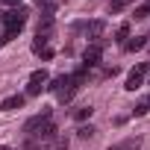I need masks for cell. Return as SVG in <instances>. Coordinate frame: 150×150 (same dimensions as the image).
<instances>
[{"label":"cell","instance_id":"12","mask_svg":"<svg viewBox=\"0 0 150 150\" xmlns=\"http://www.w3.org/2000/svg\"><path fill=\"white\" fill-rule=\"evenodd\" d=\"M44 44H47V35H38V38L33 41V50H35V53H41V50H44Z\"/></svg>","mask_w":150,"mask_h":150},{"label":"cell","instance_id":"14","mask_svg":"<svg viewBox=\"0 0 150 150\" xmlns=\"http://www.w3.org/2000/svg\"><path fill=\"white\" fill-rule=\"evenodd\" d=\"M127 3H129V0H109V9H112V12H121Z\"/></svg>","mask_w":150,"mask_h":150},{"label":"cell","instance_id":"1","mask_svg":"<svg viewBox=\"0 0 150 150\" xmlns=\"http://www.w3.org/2000/svg\"><path fill=\"white\" fill-rule=\"evenodd\" d=\"M24 24H27V9H24V6L15 9V12H9V15H6V33H3V38H6V41L15 38V35L24 30Z\"/></svg>","mask_w":150,"mask_h":150},{"label":"cell","instance_id":"7","mask_svg":"<svg viewBox=\"0 0 150 150\" xmlns=\"http://www.w3.org/2000/svg\"><path fill=\"white\" fill-rule=\"evenodd\" d=\"M50 77H47V71L41 68V71H33V77H30V83H38V86H44Z\"/></svg>","mask_w":150,"mask_h":150},{"label":"cell","instance_id":"6","mask_svg":"<svg viewBox=\"0 0 150 150\" xmlns=\"http://www.w3.org/2000/svg\"><path fill=\"white\" fill-rule=\"evenodd\" d=\"M106 30V24L103 21H91L88 24V38H100V33Z\"/></svg>","mask_w":150,"mask_h":150},{"label":"cell","instance_id":"5","mask_svg":"<svg viewBox=\"0 0 150 150\" xmlns=\"http://www.w3.org/2000/svg\"><path fill=\"white\" fill-rule=\"evenodd\" d=\"M144 44H147V35H135V38H129V41H127L124 47H127L129 53H135V50H141Z\"/></svg>","mask_w":150,"mask_h":150},{"label":"cell","instance_id":"10","mask_svg":"<svg viewBox=\"0 0 150 150\" xmlns=\"http://www.w3.org/2000/svg\"><path fill=\"white\" fill-rule=\"evenodd\" d=\"M94 132H97V129H94L91 124H88V127H80V129H77V135H80V138H91Z\"/></svg>","mask_w":150,"mask_h":150},{"label":"cell","instance_id":"2","mask_svg":"<svg viewBox=\"0 0 150 150\" xmlns=\"http://www.w3.org/2000/svg\"><path fill=\"white\" fill-rule=\"evenodd\" d=\"M147 71H150V62H138V65L129 71V77H127L124 88H127V91H135V88H141V83H144V77H147Z\"/></svg>","mask_w":150,"mask_h":150},{"label":"cell","instance_id":"19","mask_svg":"<svg viewBox=\"0 0 150 150\" xmlns=\"http://www.w3.org/2000/svg\"><path fill=\"white\" fill-rule=\"evenodd\" d=\"M109 150H124V147H109Z\"/></svg>","mask_w":150,"mask_h":150},{"label":"cell","instance_id":"20","mask_svg":"<svg viewBox=\"0 0 150 150\" xmlns=\"http://www.w3.org/2000/svg\"><path fill=\"white\" fill-rule=\"evenodd\" d=\"M0 150H9V147H3V144H0Z\"/></svg>","mask_w":150,"mask_h":150},{"label":"cell","instance_id":"16","mask_svg":"<svg viewBox=\"0 0 150 150\" xmlns=\"http://www.w3.org/2000/svg\"><path fill=\"white\" fill-rule=\"evenodd\" d=\"M3 6H15V9H21V0H0Z\"/></svg>","mask_w":150,"mask_h":150},{"label":"cell","instance_id":"21","mask_svg":"<svg viewBox=\"0 0 150 150\" xmlns=\"http://www.w3.org/2000/svg\"><path fill=\"white\" fill-rule=\"evenodd\" d=\"M147 38H150V35H147Z\"/></svg>","mask_w":150,"mask_h":150},{"label":"cell","instance_id":"18","mask_svg":"<svg viewBox=\"0 0 150 150\" xmlns=\"http://www.w3.org/2000/svg\"><path fill=\"white\" fill-rule=\"evenodd\" d=\"M6 15H9L6 9H0V24H6Z\"/></svg>","mask_w":150,"mask_h":150},{"label":"cell","instance_id":"9","mask_svg":"<svg viewBox=\"0 0 150 150\" xmlns=\"http://www.w3.org/2000/svg\"><path fill=\"white\" fill-rule=\"evenodd\" d=\"M115 38H118V41L129 38V24H121V27H118V33H115Z\"/></svg>","mask_w":150,"mask_h":150},{"label":"cell","instance_id":"3","mask_svg":"<svg viewBox=\"0 0 150 150\" xmlns=\"http://www.w3.org/2000/svg\"><path fill=\"white\" fill-rule=\"evenodd\" d=\"M100 59H103V47H100V44H91V47H86V53H83V65H86V68H94V65H100Z\"/></svg>","mask_w":150,"mask_h":150},{"label":"cell","instance_id":"17","mask_svg":"<svg viewBox=\"0 0 150 150\" xmlns=\"http://www.w3.org/2000/svg\"><path fill=\"white\" fill-rule=\"evenodd\" d=\"M56 150H68V141H65V138H59V144H56Z\"/></svg>","mask_w":150,"mask_h":150},{"label":"cell","instance_id":"13","mask_svg":"<svg viewBox=\"0 0 150 150\" xmlns=\"http://www.w3.org/2000/svg\"><path fill=\"white\" fill-rule=\"evenodd\" d=\"M132 112H135V115H147V112H150V100H141V103H138Z\"/></svg>","mask_w":150,"mask_h":150},{"label":"cell","instance_id":"11","mask_svg":"<svg viewBox=\"0 0 150 150\" xmlns=\"http://www.w3.org/2000/svg\"><path fill=\"white\" fill-rule=\"evenodd\" d=\"M35 6H41V9L47 12V15H50V12L56 9V3H53V0H35Z\"/></svg>","mask_w":150,"mask_h":150},{"label":"cell","instance_id":"15","mask_svg":"<svg viewBox=\"0 0 150 150\" xmlns=\"http://www.w3.org/2000/svg\"><path fill=\"white\" fill-rule=\"evenodd\" d=\"M147 15H150V0H147L144 6H138V9H135V18H147Z\"/></svg>","mask_w":150,"mask_h":150},{"label":"cell","instance_id":"4","mask_svg":"<svg viewBox=\"0 0 150 150\" xmlns=\"http://www.w3.org/2000/svg\"><path fill=\"white\" fill-rule=\"evenodd\" d=\"M27 103V94H12V97H6L3 103H0V109L3 112H15V109H21Z\"/></svg>","mask_w":150,"mask_h":150},{"label":"cell","instance_id":"8","mask_svg":"<svg viewBox=\"0 0 150 150\" xmlns=\"http://www.w3.org/2000/svg\"><path fill=\"white\" fill-rule=\"evenodd\" d=\"M91 106H80V109H74V118H77V121H86V118H91Z\"/></svg>","mask_w":150,"mask_h":150}]
</instances>
